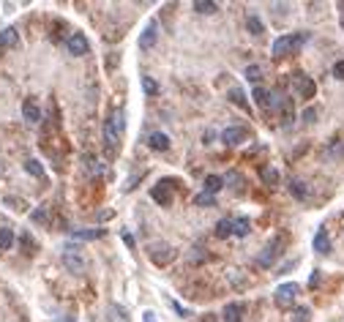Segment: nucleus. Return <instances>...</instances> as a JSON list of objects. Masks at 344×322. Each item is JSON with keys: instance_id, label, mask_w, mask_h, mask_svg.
Returning a JSON list of instances; mask_svg holds the SVG:
<instances>
[{"instance_id": "obj_1", "label": "nucleus", "mask_w": 344, "mask_h": 322, "mask_svg": "<svg viewBox=\"0 0 344 322\" xmlns=\"http://www.w3.org/2000/svg\"><path fill=\"white\" fill-rule=\"evenodd\" d=\"M123 129H126L123 109H115V112L104 120V153H107V159H115L118 151H121Z\"/></svg>"}, {"instance_id": "obj_2", "label": "nucleus", "mask_w": 344, "mask_h": 322, "mask_svg": "<svg viewBox=\"0 0 344 322\" xmlns=\"http://www.w3.org/2000/svg\"><path fill=\"white\" fill-rule=\"evenodd\" d=\"M306 41V36L303 33H287V36H279L273 41V55L276 58H282V55H292L301 49V44Z\"/></svg>"}, {"instance_id": "obj_3", "label": "nucleus", "mask_w": 344, "mask_h": 322, "mask_svg": "<svg viewBox=\"0 0 344 322\" xmlns=\"http://www.w3.org/2000/svg\"><path fill=\"white\" fill-rule=\"evenodd\" d=\"M292 88H295V96H301L303 101H309V98H314V93H317V85L314 80H309L306 74H292Z\"/></svg>"}, {"instance_id": "obj_4", "label": "nucleus", "mask_w": 344, "mask_h": 322, "mask_svg": "<svg viewBox=\"0 0 344 322\" xmlns=\"http://www.w3.org/2000/svg\"><path fill=\"white\" fill-rule=\"evenodd\" d=\"M175 257H178V251H175L172 246H167V243H162V246H156V249H150V262L158 265V268H167V265H172Z\"/></svg>"}, {"instance_id": "obj_5", "label": "nucleus", "mask_w": 344, "mask_h": 322, "mask_svg": "<svg viewBox=\"0 0 344 322\" xmlns=\"http://www.w3.org/2000/svg\"><path fill=\"white\" fill-rule=\"evenodd\" d=\"M150 200L158 202V205H172V180H158V183L150 188Z\"/></svg>"}, {"instance_id": "obj_6", "label": "nucleus", "mask_w": 344, "mask_h": 322, "mask_svg": "<svg viewBox=\"0 0 344 322\" xmlns=\"http://www.w3.org/2000/svg\"><path fill=\"white\" fill-rule=\"evenodd\" d=\"M279 254H282V238H273L265 249L260 251L257 265H260V268H270V265L276 262V257H279Z\"/></svg>"}, {"instance_id": "obj_7", "label": "nucleus", "mask_w": 344, "mask_h": 322, "mask_svg": "<svg viewBox=\"0 0 344 322\" xmlns=\"http://www.w3.org/2000/svg\"><path fill=\"white\" fill-rule=\"evenodd\" d=\"M298 292H301V287L298 284H282V287H276V292H273V301H276V306H282V309H287V306H292V301L298 298Z\"/></svg>"}, {"instance_id": "obj_8", "label": "nucleus", "mask_w": 344, "mask_h": 322, "mask_svg": "<svg viewBox=\"0 0 344 322\" xmlns=\"http://www.w3.org/2000/svg\"><path fill=\"white\" fill-rule=\"evenodd\" d=\"M249 137H251V134H249V129H246V126H230V129L221 134V139H224V142H227V145H233V147L243 145Z\"/></svg>"}, {"instance_id": "obj_9", "label": "nucleus", "mask_w": 344, "mask_h": 322, "mask_svg": "<svg viewBox=\"0 0 344 322\" xmlns=\"http://www.w3.org/2000/svg\"><path fill=\"white\" fill-rule=\"evenodd\" d=\"M87 49H90V41L85 38V33H71L68 36V52L71 55L82 58V55H87Z\"/></svg>"}, {"instance_id": "obj_10", "label": "nucleus", "mask_w": 344, "mask_h": 322, "mask_svg": "<svg viewBox=\"0 0 344 322\" xmlns=\"http://www.w3.org/2000/svg\"><path fill=\"white\" fill-rule=\"evenodd\" d=\"M243 311H246L243 303H227V306H224V311H221V322H241Z\"/></svg>"}, {"instance_id": "obj_11", "label": "nucleus", "mask_w": 344, "mask_h": 322, "mask_svg": "<svg viewBox=\"0 0 344 322\" xmlns=\"http://www.w3.org/2000/svg\"><path fill=\"white\" fill-rule=\"evenodd\" d=\"M156 36H158V22L150 19L148 25H145V30H142V36H140V46H142V49L153 46V44H156Z\"/></svg>"}, {"instance_id": "obj_12", "label": "nucleus", "mask_w": 344, "mask_h": 322, "mask_svg": "<svg viewBox=\"0 0 344 322\" xmlns=\"http://www.w3.org/2000/svg\"><path fill=\"white\" fill-rule=\"evenodd\" d=\"M19 46V33L14 28L0 30V49H17Z\"/></svg>"}, {"instance_id": "obj_13", "label": "nucleus", "mask_w": 344, "mask_h": 322, "mask_svg": "<svg viewBox=\"0 0 344 322\" xmlns=\"http://www.w3.org/2000/svg\"><path fill=\"white\" fill-rule=\"evenodd\" d=\"M22 115H25L28 123H38V120H41V109H38V104L33 98H25V104H22Z\"/></svg>"}, {"instance_id": "obj_14", "label": "nucleus", "mask_w": 344, "mask_h": 322, "mask_svg": "<svg viewBox=\"0 0 344 322\" xmlns=\"http://www.w3.org/2000/svg\"><path fill=\"white\" fill-rule=\"evenodd\" d=\"M148 145L153 147V151H158V153H164L167 147H170V137L164 134V131H153V134L148 137Z\"/></svg>"}, {"instance_id": "obj_15", "label": "nucleus", "mask_w": 344, "mask_h": 322, "mask_svg": "<svg viewBox=\"0 0 344 322\" xmlns=\"http://www.w3.org/2000/svg\"><path fill=\"white\" fill-rule=\"evenodd\" d=\"M251 232V221L246 216H238L233 218V235H238V238H246V235Z\"/></svg>"}, {"instance_id": "obj_16", "label": "nucleus", "mask_w": 344, "mask_h": 322, "mask_svg": "<svg viewBox=\"0 0 344 322\" xmlns=\"http://www.w3.org/2000/svg\"><path fill=\"white\" fill-rule=\"evenodd\" d=\"M63 265H66L71 273H82V270H85V262L79 260V257H74L71 251H66V254H63Z\"/></svg>"}, {"instance_id": "obj_17", "label": "nucleus", "mask_w": 344, "mask_h": 322, "mask_svg": "<svg viewBox=\"0 0 344 322\" xmlns=\"http://www.w3.org/2000/svg\"><path fill=\"white\" fill-rule=\"evenodd\" d=\"M251 96H254V104H257L260 109H270V93L265 88H260V85H257Z\"/></svg>"}, {"instance_id": "obj_18", "label": "nucleus", "mask_w": 344, "mask_h": 322, "mask_svg": "<svg viewBox=\"0 0 344 322\" xmlns=\"http://www.w3.org/2000/svg\"><path fill=\"white\" fill-rule=\"evenodd\" d=\"M221 188H224V178H221V175H208V178H205V191H208V194H213V197H216Z\"/></svg>"}, {"instance_id": "obj_19", "label": "nucleus", "mask_w": 344, "mask_h": 322, "mask_svg": "<svg viewBox=\"0 0 344 322\" xmlns=\"http://www.w3.org/2000/svg\"><path fill=\"white\" fill-rule=\"evenodd\" d=\"M246 28H249L251 36H262V33H265V25H262V19L257 17V14H249V17H246Z\"/></svg>"}, {"instance_id": "obj_20", "label": "nucleus", "mask_w": 344, "mask_h": 322, "mask_svg": "<svg viewBox=\"0 0 344 322\" xmlns=\"http://www.w3.org/2000/svg\"><path fill=\"white\" fill-rule=\"evenodd\" d=\"M314 249L319 251V254H328V251H331V238H328L325 230H319V232L314 235Z\"/></svg>"}, {"instance_id": "obj_21", "label": "nucleus", "mask_w": 344, "mask_h": 322, "mask_svg": "<svg viewBox=\"0 0 344 322\" xmlns=\"http://www.w3.org/2000/svg\"><path fill=\"white\" fill-rule=\"evenodd\" d=\"M14 246V230L11 227H3L0 230V251H9Z\"/></svg>"}, {"instance_id": "obj_22", "label": "nucleus", "mask_w": 344, "mask_h": 322, "mask_svg": "<svg viewBox=\"0 0 344 322\" xmlns=\"http://www.w3.org/2000/svg\"><path fill=\"white\" fill-rule=\"evenodd\" d=\"M290 191H292L295 200H309V186L301 183V180H292V183H290Z\"/></svg>"}, {"instance_id": "obj_23", "label": "nucleus", "mask_w": 344, "mask_h": 322, "mask_svg": "<svg viewBox=\"0 0 344 322\" xmlns=\"http://www.w3.org/2000/svg\"><path fill=\"white\" fill-rule=\"evenodd\" d=\"M25 169H28L33 178H38V180H47V172H44V167H41V164H38L36 159H28V161H25Z\"/></svg>"}, {"instance_id": "obj_24", "label": "nucleus", "mask_w": 344, "mask_h": 322, "mask_svg": "<svg viewBox=\"0 0 344 322\" xmlns=\"http://www.w3.org/2000/svg\"><path fill=\"white\" fill-rule=\"evenodd\" d=\"M233 235V218H221L216 224V238H230Z\"/></svg>"}, {"instance_id": "obj_25", "label": "nucleus", "mask_w": 344, "mask_h": 322, "mask_svg": "<svg viewBox=\"0 0 344 322\" xmlns=\"http://www.w3.org/2000/svg\"><path fill=\"white\" fill-rule=\"evenodd\" d=\"M74 238H79V240H101L104 230H77Z\"/></svg>"}, {"instance_id": "obj_26", "label": "nucleus", "mask_w": 344, "mask_h": 322, "mask_svg": "<svg viewBox=\"0 0 344 322\" xmlns=\"http://www.w3.org/2000/svg\"><path fill=\"white\" fill-rule=\"evenodd\" d=\"M194 11L197 14H213V11H219V6L211 3V0H194Z\"/></svg>"}, {"instance_id": "obj_27", "label": "nucleus", "mask_w": 344, "mask_h": 322, "mask_svg": "<svg viewBox=\"0 0 344 322\" xmlns=\"http://www.w3.org/2000/svg\"><path fill=\"white\" fill-rule=\"evenodd\" d=\"M194 205L211 208V205H216V197H213V194H208V191H202V194H197V197H194Z\"/></svg>"}, {"instance_id": "obj_28", "label": "nucleus", "mask_w": 344, "mask_h": 322, "mask_svg": "<svg viewBox=\"0 0 344 322\" xmlns=\"http://www.w3.org/2000/svg\"><path fill=\"white\" fill-rule=\"evenodd\" d=\"M19 243L25 246V254H33V251H36V240L30 238L28 232H22V235H19Z\"/></svg>"}, {"instance_id": "obj_29", "label": "nucleus", "mask_w": 344, "mask_h": 322, "mask_svg": "<svg viewBox=\"0 0 344 322\" xmlns=\"http://www.w3.org/2000/svg\"><path fill=\"white\" fill-rule=\"evenodd\" d=\"M142 88H145L148 96H156L158 93V85H156V80H150V77H142Z\"/></svg>"}, {"instance_id": "obj_30", "label": "nucleus", "mask_w": 344, "mask_h": 322, "mask_svg": "<svg viewBox=\"0 0 344 322\" xmlns=\"http://www.w3.org/2000/svg\"><path fill=\"white\" fill-rule=\"evenodd\" d=\"M230 101H235L238 107L246 109V98H243V90H241V88H233V90H230Z\"/></svg>"}, {"instance_id": "obj_31", "label": "nucleus", "mask_w": 344, "mask_h": 322, "mask_svg": "<svg viewBox=\"0 0 344 322\" xmlns=\"http://www.w3.org/2000/svg\"><path fill=\"white\" fill-rule=\"evenodd\" d=\"M246 80L260 82V80H262V68H260V66H249V68H246Z\"/></svg>"}, {"instance_id": "obj_32", "label": "nucleus", "mask_w": 344, "mask_h": 322, "mask_svg": "<svg viewBox=\"0 0 344 322\" xmlns=\"http://www.w3.org/2000/svg\"><path fill=\"white\" fill-rule=\"evenodd\" d=\"M30 218H33L36 224H44V221H47V210H44V208H36L33 213H30Z\"/></svg>"}, {"instance_id": "obj_33", "label": "nucleus", "mask_w": 344, "mask_h": 322, "mask_svg": "<svg viewBox=\"0 0 344 322\" xmlns=\"http://www.w3.org/2000/svg\"><path fill=\"white\" fill-rule=\"evenodd\" d=\"M292 314H295V322H309V314H311V311L303 306V309H295Z\"/></svg>"}, {"instance_id": "obj_34", "label": "nucleus", "mask_w": 344, "mask_h": 322, "mask_svg": "<svg viewBox=\"0 0 344 322\" xmlns=\"http://www.w3.org/2000/svg\"><path fill=\"white\" fill-rule=\"evenodd\" d=\"M167 303H170V306H172V309H175V311H178V317H189V311H186V309H183V306H180L178 301H172V298H167Z\"/></svg>"}, {"instance_id": "obj_35", "label": "nucleus", "mask_w": 344, "mask_h": 322, "mask_svg": "<svg viewBox=\"0 0 344 322\" xmlns=\"http://www.w3.org/2000/svg\"><path fill=\"white\" fill-rule=\"evenodd\" d=\"M314 120H317V109H306V112H303V123L311 126Z\"/></svg>"}, {"instance_id": "obj_36", "label": "nucleus", "mask_w": 344, "mask_h": 322, "mask_svg": "<svg viewBox=\"0 0 344 322\" xmlns=\"http://www.w3.org/2000/svg\"><path fill=\"white\" fill-rule=\"evenodd\" d=\"M262 178H265V180H268V183H270V186H273V183H276V180H279V172H276V169H265V172H262Z\"/></svg>"}, {"instance_id": "obj_37", "label": "nucleus", "mask_w": 344, "mask_h": 322, "mask_svg": "<svg viewBox=\"0 0 344 322\" xmlns=\"http://www.w3.org/2000/svg\"><path fill=\"white\" fill-rule=\"evenodd\" d=\"M328 156H331V159H341V142H333L331 151H328Z\"/></svg>"}, {"instance_id": "obj_38", "label": "nucleus", "mask_w": 344, "mask_h": 322, "mask_svg": "<svg viewBox=\"0 0 344 322\" xmlns=\"http://www.w3.org/2000/svg\"><path fill=\"white\" fill-rule=\"evenodd\" d=\"M333 77H336V80H344V60H339L333 66Z\"/></svg>"}, {"instance_id": "obj_39", "label": "nucleus", "mask_w": 344, "mask_h": 322, "mask_svg": "<svg viewBox=\"0 0 344 322\" xmlns=\"http://www.w3.org/2000/svg\"><path fill=\"white\" fill-rule=\"evenodd\" d=\"M191 260H197V262H202V260H205L202 246H194V249H191Z\"/></svg>"}, {"instance_id": "obj_40", "label": "nucleus", "mask_w": 344, "mask_h": 322, "mask_svg": "<svg viewBox=\"0 0 344 322\" xmlns=\"http://www.w3.org/2000/svg\"><path fill=\"white\" fill-rule=\"evenodd\" d=\"M6 202H9V205H11L14 210H25V202H22V200H14V197H9Z\"/></svg>"}, {"instance_id": "obj_41", "label": "nucleus", "mask_w": 344, "mask_h": 322, "mask_svg": "<svg viewBox=\"0 0 344 322\" xmlns=\"http://www.w3.org/2000/svg\"><path fill=\"white\" fill-rule=\"evenodd\" d=\"M123 243H126L129 249H134V235H131V232H123Z\"/></svg>"}, {"instance_id": "obj_42", "label": "nucleus", "mask_w": 344, "mask_h": 322, "mask_svg": "<svg viewBox=\"0 0 344 322\" xmlns=\"http://www.w3.org/2000/svg\"><path fill=\"white\" fill-rule=\"evenodd\" d=\"M112 216H115V210H101V213H99V221H104V218H112Z\"/></svg>"}, {"instance_id": "obj_43", "label": "nucleus", "mask_w": 344, "mask_h": 322, "mask_svg": "<svg viewBox=\"0 0 344 322\" xmlns=\"http://www.w3.org/2000/svg\"><path fill=\"white\" fill-rule=\"evenodd\" d=\"M142 322H158V319L153 317V311H145V314H142Z\"/></svg>"}, {"instance_id": "obj_44", "label": "nucleus", "mask_w": 344, "mask_h": 322, "mask_svg": "<svg viewBox=\"0 0 344 322\" xmlns=\"http://www.w3.org/2000/svg\"><path fill=\"white\" fill-rule=\"evenodd\" d=\"M197 322H216V314H202Z\"/></svg>"}, {"instance_id": "obj_45", "label": "nucleus", "mask_w": 344, "mask_h": 322, "mask_svg": "<svg viewBox=\"0 0 344 322\" xmlns=\"http://www.w3.org/2000/svg\"><path fill=\"white\" fill-rule=\"evenodd\" d=\"M309 284H311V287H317V284H319V270L311 273V281H309Z\"/></svg>"}, {"instance_id": "obj_46", "label": "nucleus", "mask_w": 344, "mask_h": 322, "mask_svg": "<svg viewBox=\"0 0 344 322\" xmlns=\"http://www.w3.org/2000/svg\"><path fill=\"white\" fill-rule=\"evenodd\" d=\"M290 268H295V260H290V262H284V265H282V273H287V270H290Z\"/></svg>"}, {"instance_id": "obj_47", "label": "nucleus", "mask_w": 344, "mask_h": 322, "mask_svg": "<svg viewBox=\"0 0 344 322\" xmlns=\"http://www.w3.org/2000/svg\"><path fill=\"white\" fill-rule=\"evenodd\" d=\"M0 175H3V164H0Z\"/></svg>"}]
</instances>
